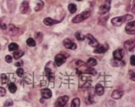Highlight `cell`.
<instances>
[{
	"instance_id": "obj_1",
	"label": "cell",
	"mask_w": 135,
	"mask_h": 107,
	"mask_svg": "<svg viewBox=\"0 0 135 107\" xmlns=\"http://www.w3.org/2000/svg\"><path fill=\"white\" fill-rule=\"evenodd\" d=\"M133 18V16L132 15L127 14L124 15L123 16H118L113 18L111 19V24L116 26H120L121 25L124 24V22H128V21L131 20Z\"/></svg>"
},
{
	"instance_id": "obj_2",
	"label": "cell",
	"mask_w": 135,
	"mask_h": 107,
	"mask_svg": "<svg viewBox=\"0 0 135 107\" xmlns=\"http://www.w3.org/2000/svg\"><path fill=\"white\" fill-rule=\"evenodd\" d=\"M91 16V11H85L83 12H82L81 14L77 15L74 17V18L72 20V22L75 24H78V23H80L87 18H88L89 16Z\"/></svg>"
},
{
	"instance_id": "obj_3",
	"label": "cell",
	"mask_w": 135,
	"mask_h": 107,
	"mask_svg": "<svg viewBox=\"0 0 135 107\" xmlns=\"http://www.w3.org/2000/svg\"><path fill=\"white\" fill-rule=\"evenodd\" d=\"M111 0H105L104 4L100 6L99 9V13L100 14H105L109 11L111 7Z\"/></svg>"
},
{
	"instance_id": "obj_4",
	"label": "cell",
	"mask_w": 135,
	"mask_h": 107,
	"mask_svg": "<svg viewBox=\"0 0 135 107\" xmlns=\"http://www.w3.org/2000/svg\"><path fill=\"white\" fill-rule=\"evenodd\" d=\"M69 55H64V54H58L55 57V63L57 66L59 67L62 65V64L66 62V61L67 57H69Z\"/></svg>"
},
{
	"instance_id": "obj_5",
	"label": "cell",
	"mask_w": 135,
	"mask_h": 107,
	"mask_svg": "<svg viewBox=\"0 0 135 107\" xmlns=\"http://www.w3.org/2000/svg\"><path fill=\"white\" fill-rule=\"evenodd\" d=\"M85 39H87L89 45L92 46V47L96 48L99 45V43L98 41H97V39H95L93 36L90 34H87V35L85 36Z\"/></svg>"
},
{
	"instance_id": "obj_6",
	"label": "cell",
	"mask_w": 135,
	"mask_h": 107,
	"mask_svg": "<svg viewBox=\"0 0 135 107\" xmlns=\"http://www.w3.org/2000/svg\"><path fill=\"white\" fill-rule=\"evenodd\" d=\"M69 100V97L68 96H63L61 97H59L56 102V106L57 107H62L64 106L67 104Z\"/></svg>"
},
{
	"instance_id": "obj_7",
	"label": "cell",
	"mask_w": 135,
	"mask_h": 107,
	"mask_svg": "<svg viewBox=\"0 0 135 107\" xmlns=\"http://www.w3.org/2000/svg\"><path fill=\"white\" fill-rule=\"evenodd\" d=\"M63 45L65 46V48L71 49V50H75L77 47L76 44L72 42L70 39H66L63 41Z\"/></svg>"
},
{
	"instance_id": "obj_8",
	"label": "cell",
	"mask_w": 135,
	"mask_h": 107,
	"mask_svg": "<svg viewBox=\"0 0 135 107\" xmlns=\"http://www.w3.org/2000/svg\"><path fill=\"white\" fill-rule=\"evenodd\" d=\"M124 51L122 49H118L114 51L113 53V59L118 60V61H122L123 57L124 56Z\"/></svg>"
},
{
	"instance_id": "obj_9",
	"label": "cell",
	"mask_w": 135,
	"mask_h": 107,
	"mask_svg": "<svg viewBox=\"0 0 135 107\" xmlns=\"http://www.w3.org/2000/svg\"><path fill=\"white\" fill-rule=\"evenodd\" d=\"M124 48L126 49L127 51H133L135 46L134 39H130V40H128L127 41H126L124 43Z\"/></svg>"
},
{
	"instance_id": "obj_10",
	"label": "cell",
	"mask_w": 135,
	"mask_h": 107,
	"mask_svg": "<svg viewBox=\"0 0 135 107\" xmlns=\"http://www.w3.org/2000/svg\"><path fill=\"white\" fill-rule=\"evenodd\" d=\"M126 33L129 34H134L135 33V22H130L126 24V28H125Z\"/></svg>"
},
{
	"instance_id": "obj_11",
	"label": "cell",
	"mask_w": 135,
	"mask_h": 107,
	"mask_svg": "<svg viewBox=\"0 0 135 107\" xmlns=\"http://www.w3.org/2000/svg\"><path fill=\"white\" fill-rule=\"evenodd\" d=\"M6 29H7V33L12 36L16 35L19 30L18 28L14 24H9Z\"/></svg>"
},
{
	"instance_id": "obj_12",
	"label": "cell",
	"mask_w": 135,
	"mask_h": 107,
	"mask_svg": "<svg viewBox=\"0 0 135 107\" xmlns=\"http://www.w3.org/2000/svg\"><path fill=\"white\" fill-rule=\"evenodd\" d=\"M109 48V46L107 44H104L103 45H101V46H99V45L97 47H96V49L94 50V53H95L97 54H102L106 53V51H107Z\"/></svg>"
},
{
	"instance_id": "obj_13",
	"label": "cell",
	"mask_w": 135,
	"mask_h": 107,
	"mask_svg": "<svg viewBox=\"0 0 135 107\" xmlns=\"http://www.w3.org/2000/svg\"><path fill=\"white\" fill-rule=\"evenodd\" d=\"M41 96L44 99H49L52 96L51 90L49 88H45L41 90Z\"/></svg>"
},
{
	"instance_id": "obj_14",
	"label": "cell",
	"mask_w": 135,
	"mask_h": 107,
	"mask_svg": "<svg viewBox=\"0 0 135 107\" xmlns=\"http://www.w3.org/2000/svg\"><path fill=\"white\" fill-rule=\"evenodd\" d=\"M45 74H46V76L47 77L48 79L49 80V81H54V73L52 72V69L49 67L47 66L45 67Z\"/></svg>"
},
{
	"instance_id": "obj_15",
	"label": "cell",
	"mask_w": 135,
	"mask_h": 107,
	"mask_svg": "<svg viewBox=\"0 0 135 107\" xmlns=\"http://www.w3.org/2000/svg\"><path fill=\"white\" fill-rule=\"evenodd\" d=\"M20 10L22 14H26L29 10V5H28V2L26 1H24L21 4L20 6Z\"/></svg>"
},
{
	"instance_id": "obj_16",
	"label": "cell",
	"mask_w": 135,
	"mask_h": 107,
	"mask_svg": "<svg viewBox=\"0 0 135 107\" xmlns=\"http://www.w3.org/2000/svg\"><path fill=\"white\" fill-rule=\"evenodd\" d=\"M124 94V91L121 90H116L113 91V92L111 94V98L116 100L120 99L122 98V96Z\"/></svg>"
},
{
	"instance_id": "obj_17",
	"label": "cell",
	"mask_w": 135,
	"mask_h": 107,
	"mask_svg": "<svg viewBox=\"0 0 135 107\" xmlns=\"http://www.w3.org/2000/svg\"><path fill=\"white\" fill-rule=\"evenodd\" d=\"M43 23H44L45 25H46V26H52V25H54V24L59 23V21L54 20V19L51 18H46L44 19Z\"/></svg>"
},
{
	"instance_id": "obj_18",
	"label": "cell",
	"mask_w": 135,
	"mask_h": 107,
	"mask_svg": "<svg viewBox=\"0 0 135 107\" xmlns=\"http://www.w3.org/2000/svg\"><path fill=\"white\" fill-rule=\"evenodd\" d=\"M95 92L98 96H101L104 94V88L103 86L101 85L100 84H97L95 86Z\"/></svg>"
},
{
	"instance_id": "obj_19",
	"label": "cell",
	"mask_w": 135,
	"mask_h": 107,
	"mask_svg": "<svg viewBox=\"0 0 135 107\" xmlns=\"http://www.w3.org/2000/svg\"><path fill=\"white\" fill-rule=\"evenodd\" d=\"M24 55V52L23 51H17L14 53V59H16V60H18V59H19L20 58H21Z\"/></svg>"
},
{
	"instance_id": "obj_20",
	"label": "cell",
	"mask_w": 135,
	"mask_h": 107,
	"mask_svg": "<svg viewBox=\"0 0 135 107\" xmlns=\"http://www.w3.org/2000/svg\"><path fill=\"white\" fill-rule=\"evenodd\" d=\"M86 64L88 65L89 67H93L95 66L97 64V60L95 58H92V57H91L88 59V61L86 63Z\"/></svg>"
},
{
	"instance_id": "obj_21",
	"label": "cell",
	"mask_w": 135,
	"mask_h": 107,
	"mask_svg": "<svg viewBox=\"0 0 135 107\" xmlns=\"http://www.w3.org/2000/svg\"><path fill=\"white\" fill-rule=\"evenodd\" d=\"M43 7H44V2L42 0H39L37 3V6L35 7V10L36 11H39L43 9Z\"/></svg>"
},
{
	"instance_id": "obj_22",
	"label": "cell",
	"mask_w": 135,
	"mask_h": 107,
	"mask_svg": "<svg viewBox=\"0 0 135 107\" xmlns=\"http://www.w3.org/2000/svg\"><path fill=\"white\" fill-rule=\"evenodd\" d=\"M19 46L18 44H16V43H12L9 44L8 46V49L9 51H15L18 49Z\"/></svg>"
},
{
	"instance_id": "obj_23",
	"label": "cell",
	"mask_w": 135,
	"mask_h": 107,
	"mask_svg": "<svg viewBox=\"0 0 135 107\" xmlns=\"http://www.w3.org/2000/svg\"><path fill=\"white\" fill-rule=\"evenodd\" d=\"M35 38L36 40H37V41L38 43H41L42 41H43V34L41 33V32H38L35 34Z\"/></svg>"
},
{
	"instance_id": "obj_24",
	"label": "cell",
	"mask_w": 135,
	"mask_h": 107,
	"mask_svg": "<svg viewBox=\"0 0 135 107\" xmlns=\"http://www.w3.org/2000/svg\"><path fill=\"white\" fill-rule=\"evenodd\" d=\"M68 9L71 14H74L77 10V6L76 4H70L68 5Z\"/></svg>"
},
{
	"instance_id": "obj_25",
	"label": "cell",
	"mask_w": 135,
	"mask_h": 107,
	"mask_svg": "<svg viewBox=\"0 0 135 107\" xmlns=\"http://www.w3.org/2000/svg\"><path fill=\"white\" fill-rule=\"evenodd\" d=\"M8 89H9V92L12 94L15 93L17 90V87L16 86V84L14 83H10L8 86Z\"/></svg>"
},
{
	"instance_id": "obj_26",
	"label": "cell",
	"mask_w": 135,
	"mask_h": 107,
	"mask_svg": "<svg viewBox=\"0 0 135 107\" xmlns=\"http://www.w3.org/2000/svg\"><path fill=\"white\" fill-rule=\"evenodd\" d=\"M26 44L28 46H31V47H33V46H36V42L35 41V39H33V38H29V39H27L26 41Z\"/></svg>"
},
{
	"instance_id": "obj_27",
	"label": "cell",
	"mask_w": 135,
	"mask_h": 107,
	"mask_svg": "<svg viewBox=\"0 0 135 107\" xmlns=\"http://www.w3.org/2000/svg\"><path fill=\"white\" fill-rule=\"evenodd\" d=\"M80 100L79 98H74V100L72 101V104H71V106L72 107H78L80 106Z\"/></svg>"
},
{
	"instance_id": "obj_28",
	"label": "cell",
	"mask_w": 135,
	"mask_h": 107,
	"mask_svg": "<svg viewBox=\"0 0 135 107\" xmlns=\"http://www.w3.org/2000/svg\"><path fill=\"white\" fill-rule=\"evenodd\" d=\"M75 37H76V38L77 39V40L79 41H82L85 39V36H84L82 34L80 33V32H76Z\"/></svg>"
},
{
	"instance_id": "obj_29",
	"label": "cell",
	"mask_w": 135,
	"mask_h": 107,
	"mask_svg": "<svg viewBox=\"0 0 135 107\" xmlns=\"http://www.w3.org/2000/svg\"><path fill=\"white\" fill-rule=\"evenodd\" d=\"M13 100H12V99H8V100H7L4 102V106H11L13 105Z\"/></svg>"
},
{
	"instance_id": "obj_30",
	"label": "cell",
	"mask_w": 135,
	"mask_h": 107,
	"mask_svg": "<svg viewBox=\"0 0 135 107\" xmlns=\"http://www.w3.org/2000/svg\"><path fill=\"white\" fill-rule=\"evenodd\" d=\"M8 81V78L6 74H2V84H6Z\"/></svg>"
},
{
	"instance_id": "obj_31",
	"label": "cell",
	"mask_w": 135,
	"mask_h": 107,
	"mask_svg": "<svg viewBox=\"0 0 135 107\" xmlns=\"http://www.w3.org/2000/svg\"><path fill=\"white\" fill-rule=\"evenodd\" d=\"M24 73V69H23L22 68H21V67H19V68L16 70V74H17V75L19 76V77H22Z\"/></svg>"
},
{
	"instance_id": "obj_32",
	"label": "cell",
	"mask_w": 135,
	"mask_h": 107,
	"mask_svg": "<svg viewBox=\"0 0 135 107\" xmlns=\"http://www.w3.org/2000/svg\"><path fill=\"white\" fill-rule=\"evenodd\" d=\"M6 91L4 88L3 87H0V97H3L6 95Z\"/></svg>"
},
{
	"instance_id": "obj_33",
	"label": "cell",
	"mask_w": 135,
	"mask_h": 107,
	"mask_svg": "<svg viewBox=\"0 0 135 107\" xmlns=\"http://www.w3.org/2000/svg\"><path fill=\"white\" fill-rule=\"evenodd\" d=\"M5 60H6V61L7 63H10L12 62L13 59H12V57L10 55H6V57H5Z\"/></svg>"
},
{
	"instance_id": "obj_34",
	"label": "cell",
	"mask_w": 135,
	"mask_h": 107,
	"mask_svg": "<svg viewBox=\"0 0 135 107\" xmlns=\"http://www.w3.org/2000/svg\"><path fill=\"white\" fill-rule=\"evenodd\" d=\"M130 64L132 66H134L135 65V55H132L131 57H130Z\"/></svg>"
},
{
	"instance_id": "obj_35",
	"label": "cell",
	"mask_w": 135,
	"mask_h": 107,
	"mask_svg": "<svg viewBox=\"0 0 135 107\" xmlns=\"http://www.w3.org/2000/svg\"><path fill=\"white\" fill-rule=\"evenodd\" d=\"M129 76L130 79H132L133 81H134V72L130 70L129 72Z\"/></svg>"
},
{
	"instance_id": "obj_36",
	"label": "cell",
	"mask_w": 135,
	"mask_h": 107,
	"mask_svg": "<svg viewBox=\"0 0 135 107\" xmlns=\"http://www.w3.org/2000/svg\"><path fill=\"white\" fill-rule=\"evenodd\" d=\"M15 65L16 67H21L23 65V61L21 60H19V61H17L16 63H15Z\"/></svg>"
},
{
	"instance_id": "obj_37",
	"label": "cell",
	"mask_w": 135,
	"mask_h": 107,
	"mask_svg": "<svg viewBox=\"0 0 135 107\" xmlns=\"http://www.w3.org/2000/svg\"><path fill=\"white\" fill-rule=\"evenodd\" d=\"M76 1H78V2H80V1H82V0H76Z\"/></svg>"
},
{
	"instance_id": "obj_38",
	"label": "cell",
	"mask_w": 135,
	"mask_h": 107,
	"mask_svg": "<svg viewBox=\"0 0 135 107\" xmlns=\"http://www.w3.org/2000/svg\"><path fill=\"white\" fill-rule=\"evenodd\" d=\"M0 49H1V44H0Z\"/></svg>"
}]
</instances>
